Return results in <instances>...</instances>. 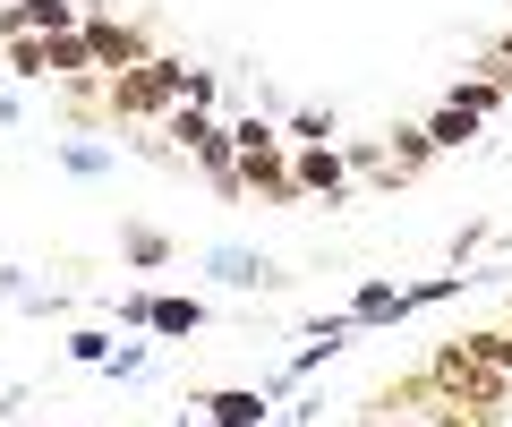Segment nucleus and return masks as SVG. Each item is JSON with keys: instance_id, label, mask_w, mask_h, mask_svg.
Segmentation results:
<instances>
[{"instance_id": "1", "label": "nucleus", "mask_w": 512, "mask_h": 427, "mask_svg": "<svg viewBox=\"0 0 512 427\" xmlns=\"http://www.w3.org/2000/svg\"><path fill=\"white\" fill-rule=\"evenodd\" d=\"M180 94H188V60L154 52V60H137V69H120L103 86V120H171Z\"/></svg>"}, {"instance_id": "2", "label": "nucleus", "mask_w": 512, "mask_h": 427, "mask_svg": "<svg viewBox=\"0 0 512 427\" xmlns=\"http://www.w3.org/2000/svg\"><path fill=\"white\" fill-rule=\"evenodd\" d=\"M427 385H436L444 402H461V410H487V419L512 402V376H504V368H487V359H470L461 342H444V351L427 359Z\"/></svg>"}, {"instance_id": "3", "label": "nucleus", "mask_w": 512, "mask_h": 427, "mask_svg": "<svg viewBox=\"0 0 512 427\" xmlns=\"http://www.w3.org/2000/svg\"><path fill=\"white\" fill-rule=\"evenodd\" d=\"M231 146H239V188H256V197L291 205L299 180H291V154H282V129H265V120H231Z\"/></svg>"}, {"instance_id": "4", "label": "nucleus", "mask_w": 512, "mask_h": 427, "mask_svg": "<svg viewBox=\"0 0 512 427\" xmlns=\"http://www.w3.org/2000/svg\"><path fill=\"white\" fill-rule=\"evenodd\" d=\"M86 52H94V69L103 77H120V69H137V60H154V43H146V26H128V18H111V9H86Z\"/></svg>"}, {"instance_id": "5", "label": "nucleus", "mask_w": 512, "mask_h": 427, "mask_svg": "<svg viewBox=\"0 0 512 427\" xmlns=\"http://www.w3.org/2000/svg\"><path fill=\"white\" fill-rule=\"evenodd\" d=\"M291 180H299V197L342 205V188H350V154H342V146H299V154H291Z\"/></svg>"}, {"instance_id": "6", "label": "nucleus", "mask_w": 512, "mask_h": 427, "mask_svg": "<svg viewBox=\"0 0 512 427\" xmlns=\"http://www.w3.org/2000/svg\"><path fill=\"white\" fill-rule=\"evenodd\" d=\"M384 316H410V291H402V282H367V291L350 299V325H384Z\"/></svg>"}, {"instance_id": "7", "label": "nucleus", "mask_w": 512, "mask_h": 427, "mask_svg": "<svg viewBox=\"0 0 512 427\" xmlns=\"http://www.w3.org/2000/svg\"><path fill=\"white\" fill-rule=\"evenodd\" d=\"M43 69H52V77H86V69H94L86 26H69V35H43Z\"/></svg>"}, {"instance_id": "8", "label": "nucleus", "mask_w": 512, "mask_h": 427, "mask_svg": "<svg viewBox=\"0 0 512 427\" xmlns=\"http://www.w3.org/2000/svg\"><path fill=\"white\" fill-rule=\"evenodd\" d=\"M205 419H214V427H265V393L231 385V393H214V402H205Z\"/></svg>"}, {"instance_id": "9", "label": "nucleus", "mask_w": 512, "mask_h": 427, "mask_svg": "<svg viewBox=\"0 0 512 427\" xmlns=\"http://www.w3.org/2000/svg\"><path fill=\"white\" fill-rule=\"evenodd\" d=\"M470 137H478V112H461V103H444V112L427 120V146H436V154H453V146H470Z\"/></svg>"}, {"instance_id": "10", "label": "nucleus", "mask_w": 512, "mask_h": 427, "mask_svg": "<svg viewBox=\"0 0 512 427\" xmlns=\"http://www.w3.org/2000/svg\"><path fill=\"white\" fill-rule=\"evenodd\" d=\"M197 325H205L197 299H154V334H197Z\"/></svg>"}, {"instance_id": "11", "label": "nucleus", "mask_w": 512, "mask_h": 427, "mask_svg": "<svg viewBox=\"0 0 512 427\" xmlns=\"http://www.w3.org/2000/svg\"><path fill=\"white\" fill-rule=\"evenodd\" d=\"M453 103H461V112H478V120H487L495 103H504V86H495V77H461V86H453Z\"/></svg>"}, {"instance_id": "12", "label": "nucleus", "mask_w": 512, "mask_h": 427, "mask_svg": "<svg viewBox=\"0 0 512 427\" xmlns=\"http://www.w3.org/2000/svg\"><path fill=\"white\" fill-rule=\"evenodd\" d=\"M0 43H9V69L18 77H52L43 69V35H0Z\"/></svg>"}, {"instance_id": "13", "label": "nucleus", "mask_w": 512, "mask_h": 427, "mask_svg": "<svg viewBox=\"0 0 512 427\" xmlns=\"http://www.w3.org/2000/svg\"><path fill=\"white\" fill-rule=\"evenodd\" d=\"M120 248H128V265H163V257H171L163 231H120Z\"/></svg>"}, {"instance_id": "14", "label": "nucleus", "mask_w": 512, "mask_h": 427, "mask_svg": "<svg viewBox=\"0 0 512 427\" xmlns=\"http://www.w3.org/2000/svg\"><path fill=\"white\" fill-rule=\"evenodd\" d=\"M291 137H299V146H333V112H299Z\"/></svg>"}, {"instance_id": "15", "label": "nucleus", "mask_w": 512, "mask_h": 427, "mask_svg": "<svg viewBox=\"0 0 512 427\" xmlns=\"http://www.w3.org/2000/svg\"><path fill=\"white\" fill-rule=\"evenodd\" d=\"M487 77H495V86L512 94V26H504V35H495V43H487Z\"/></svg>"}, {"instance_id": "16", "label": "nucleus", "mask_w": 512, "mask_h": 427, "mask_svg": "<svg viewBox=\"0 0 512 427\" xmlns=\"http://www.w3.org/2000/svg\"><path fill=\"white\" fill-rule=\"evenodd\" d=\"M222 282H274V265L265 257H222Z\"/></svg>"}, {"instance_id": "17", "label": "nucleus", "mask_w": 512, "mask_h": 427, "mask_svg": "<svg viewBox=\"0 0 512 427\" xmlns=\"http://www.w3.org/2000/svg\"><path fill=\"white\" fill-rule=\"evenodd\" d=\"M504 334H512V325H504Z\"/></svg>"}]
</instances>
